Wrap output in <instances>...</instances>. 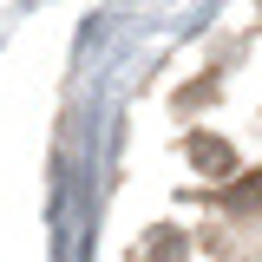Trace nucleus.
I'll return each mask as SVG.
<instances>
[{
    "mask_svg": "<svg viewBox=\"0 0 262 262\" xmlns=\"http://www.w3.org/2000/svg\"><path fill=\"white\" fill-rule=\"evenodd\" d=\"M184 151L196 158V170H203V177H229V170H236V151H229V144H216V138H203V131H196Z\"/></svg>",
    "mask_w": 262,
    "mask_h": 262,
    "instance_id": "nucleus-1",
    "label": "nucleus"
}]
</instances>
